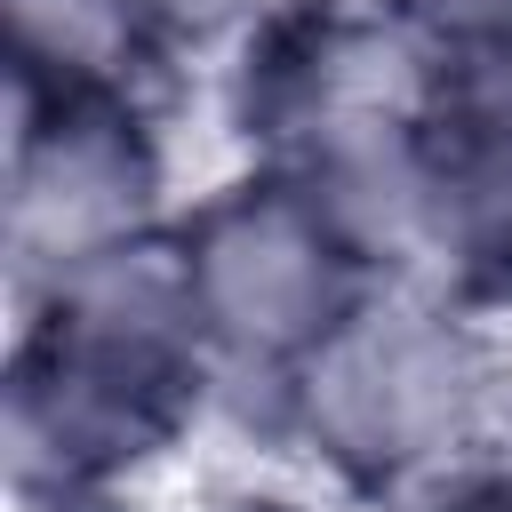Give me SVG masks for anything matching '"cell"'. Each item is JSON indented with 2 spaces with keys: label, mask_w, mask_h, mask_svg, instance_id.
<instances>
[{
  "label": "cell",
  "mask_w": 512,
  "mask_h": 512,
  "mask_svg": "<svg viewBox=\"0 0 512 512\" xmlns=\"http://www.w3.org/2000/svg\"><path fill=\"white\" fill-rule=\"evenodd\" d=\"M168 224V144L152 128L144 80L8 72L0 240L24 296L120 248H144Z\"/></svg>",
  "instance_id": "cell-4"
},
{
  "label": "cell",
  "mask_w": 512,
  "mask_h": 512,
  "mask_svg": "<svg viewBox=\"0 0 512 512\" xmlns=\"http://www.w3.org/2000/svg\"><path fill=\"white\" fill-rule=\"evenodd\" d=\"M168 232L24 296L0 376V456L24 512H104L216 384Z\"/></svg>",
  "instance_id": "cell-1"
},
{
  "label": "cell",
  "mask_w": 512,
  "mask_h": 512,
  "mask_svg": "<svg viewBox=\"0 0 512 512\" xmlns=\"http://www.w3.org/2000/svg\"><path fill=\"white\" fill-rule=\"evenodd\" d=\"M192 320L224 376L280 384L328 336H344L384 288H400L336 200L280 160H248L168 224Z\"/></svg>",
  "instance_id": "cell-3"
},
{
  "label": "cell",
  "mask_w": 512,
  "mask_h": 512,
  "mask_svg": "<svg viewBox=\"0 0 512 512\" xmlns=\"http://www.w3.org/2000/svg\"><path fill=\"white\" fill-rule=\"evenodd\" d=\"M432 56H456V48H488V40H512V0H384Z\"/></svg>",
  "instance_id": "cell-9"
},
{
  "label": "cell",
  "mask_w": 512,
  "mask_h": 512,
  "mask_svg": "<svg viewBox=\"0 0 512 512\" xmlns=\"http://www.w3.org/2000/svg\"><path fill=\"white\" fill-rule=\"evenodd\" d=\"M280 424L352 488V496H424L464 464L512 456L504 368L480 336V312L440 288H384L344 336H328L280 384Z\"/></svg>",
  "instance_id": "cell-2"
},
{
  "label": "cell",
  "mask_w": 512,
  "mask_h": 512,
  "mask_svg": "<svg viewBox=\"0 0 512 512\" xmlns=\"http://www.w3.org/2000/svg\"><path fill=\"white\" fill-rule=\"evenodd\" d=\"M152 56H184V48H232L272 0H128Z\"/></svg>",
  "instance_id": "cell-8"
},
{
  "label": "cell",
  "mask_w": 512,
  "mask_h": 512,
  "mask_svg": "<svg viewBox=\"0 0 512 512\" xmlns=\"http://www.w3.org/2000/svg\"><path fill=\"white\" fill-rule=\"evenodd\" d=\"M152 40L128 0H8V72H96L144 80Z\"/></svg>",
  "instance_id": "cell-7"
},
{
  "label": "cell",
  "mask_w": 512,
  "mask_h": 512,
  "mask_svg": "<svg viewBox=\"0 0 512 512\" xmlns=\"http://www.w3.org/2000/svg\"><path fill=\"white\" fill-rule=\"evenodd\" d=\"M432 48L384 0H272L232 40V128L248 160H312L432 96Z\"/></svg>",
  "instance_id": "cell-5"
},
{
  "label": "cell",
  "mask_w": 512,
  "mask_h": 512,
  "mask_svg": "<svg viewBox=\"0 0 512 512\" xmlns=\"http://www.w3.org/2000/svg\"><path fill=\"white\" fill-rule=\"evenodd\" d=\"M432 288L464 312L512 304V40L456 48L424 96Z\"/></svg>",
  "instance_id": "cell-6"
},
{
  "label": "cell",
  "mask_w": 512,
  "mask_h": 512,
  "mask_svg": "<svg viewBox=\"0 0 512 512\" xmlns=\"http://www.w3.org/2000/svg\"><path fill=\"white\" fill-rule=\"evenodd\" d=\"M200 512H320V504H304V496H288V488H256V480H240V488H216Z\"/></svg>",
  "instance_id": "cell-10"
}]
</instances>
